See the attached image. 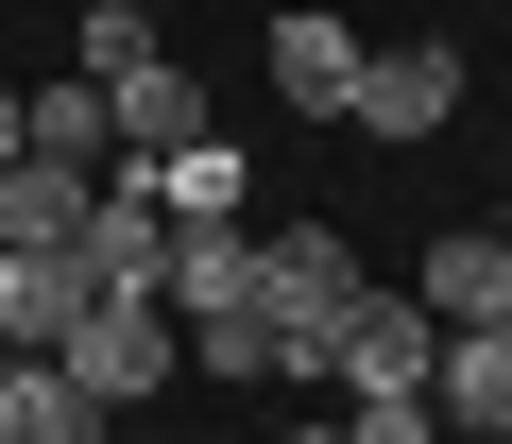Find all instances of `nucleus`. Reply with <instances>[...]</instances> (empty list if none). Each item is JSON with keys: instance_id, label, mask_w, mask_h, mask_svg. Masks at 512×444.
<instances>
[{"instance_id": "4", "label": "nucleus", "mask_w": 512, "mask_h": 444, "mask_svg": "<svg viewBox=\"0 0 512 444\" xmlns=\"http://www.w3.org/2000/svg\"><path fill=\"white\" fill-rule=\"evenodd\" d=\"M427 359H444V325H427V291H359V325H342V393H427Z\"/></svg>"}, {"instance_id": "14", "label": "nucleus", "mask_w": 512, "mask_h": 444, "mask_svg": "<svg viewBox=\"0 0 512 444\" xmlns=\"http://www.w3.org/2000/svg\"><path fill=\"white\" fill-rule=\"evenodd\" d=\"M154 205H171V222H256V171H239V137H188V154L154 171Z\"/></svg>"}, {"instance_id": "16", "label": "nucleus", "mask_w": 512, "mask_h": 444, "mask_svg": "<svg viewBox=\"0 0 512 444\" xmlns=\"http://www.w3.org/2000/svg\"><path fill=\"white\" fill-rule=\"evenodd\" d=\"M342 427H359V444H444V410H427V393H359Z\"/></svg>"}, {"instance_id": "1", "label": "nucleus", "mask_w": 512, "mask_h": 444, "mask_svg": "<svg viewBox=\"0 0 512 444\" xmlns=\"http://www.w3.org/2000/svg\"><path fill=\"white\" fill-rule=\"evenodd\" d=\"M359 257H342V222H274V240H256V308H274V359L291 376H325L342 359V325H359Z\"/></svg>"}, {"instance_id": "8", "label": "nucleus", "mask_w": 512, "mask_h": 444, "mask_svg": "<svg viewBox=\"0 0 512 444\" xmlns=\"http://www.w3.org/2000/svg\"><path fill=\"white\" fill-rule=\"evenodd\" d=\"M427 410H444V427H478V444H512V325H444Z\"/></svg>"}, {"instance_id": "12", "label": "nucleus", "mask_w": 512, "mask_h": 444, "mask_svg": "<svg viewBox=\"0 0 512 444\" xmlns=\"http://www.w3.org/2000/svg\"><path fill=\"white\" fill-rule=\"evenodd\" d=\"M0 444H103V410H86L52 359H18V342H0Z\"/></svg>"}, {"instance_id": "2", "label": "nucleus", "mask_w": 512, "mask_h": 444, "mask_svg": "<svg viewBox=\"0 0 512 444\" xmlns=\"http://www.w3.org/2000/svg\"><path fill=\"white\" fill-rule=\"evenodd\" d=\"M52 376H69L86 410H137V393H171V376H188V325H171L154 291H86V325L52 342Z\"/></svg>"}, {"instance_id": "15", "label": "nucleus", "mask_w": 512, "mask_h": 444, "mask_svg": "<svg viewBox=\"0 0 512 444\" xmlns=\"http://www.w3.org/2000/svg\"><path fill=\"white\" fill-rule=\"evenodd\" d=\"M188 359H205V376H256V393L291 376V359H274V308H256V291H239V308H188Z\"/></svg>"}, {"instance_id": "9", "label": "nucleus", "mask_w": 512, "mask_h": 444, "mask_svg": "<svg viewBox=\"0 0 512 444\" xmlns=\"http://www.w3.org/2000/svg\"><path fill=\"white\" fill-rule=\"evenodd\" d=\"M359 69H376V52H359L342 18H274V103H308V120H359Z\"/></svg>"}, {"instance_id": "7", "label": "nucleus", "mask_w": 512, "mask_h": 444, "mask_svg": "<svg viewBox=\"0 0 512 444\" xmlns=\"http://www.w3.org/2000/svg\"><path fill=\"white\" fill-rule=\"evenodd\" d=\"M103 103H120V171H171V154H188V137H205V86H188V69H171V52H137V69H120V86H103Z\"/></svg>"}, {"instance_id": "18", "label": "nucleus", "mask_w": 512, "mask_h": 444, "mask_svg": "<svg viewBox=\"0 0 512 444\" xmlns=\"http://www.w3.org/2000/svg\"><path fill=\"white\" fill-rule=\"evenodd\" d=\"M291 444H359V427H291Z\"/></svg>"}, {"instance_id": "13", "label": "nucleus", "mask_w": 512, "mask_h": 444, "mask_svg": "<svg viewBox=\"0 0 512 444\" xmlns=\"http://www.w3.org/2000/svg\"><path fill=\"white\" fill-rule=\"evenodd\" d=\"M86 205H103V171H52V154H18V171H0V240H86Z\"/></svg>"}, {"instance_id": "5", "label": "nucleus", "mask_w": 512, "mask_h": 444, "mask_svg": "<svg viewBox=\"0 0 512 444\" xmlns=\"http://www.w3.org/2000/svg\"><path fill=\"white\" fill-rule=\"evenodd\" d=\"M86 274H103V291H154V274H171V205H154V171H103V205H86Z\"/></svg>"}, {"instance_id": "11", "label": "nucleus", "mask_w": 512, "mask_h": 444, "mask_svg": "<svg viewBox=\"0 0 512 444\" xmlns=\"http://www.w3.org/2000/svg\"><path fill=\"white\" fill-rule=\"evenodd\" d=\"M410 291H427V325H495V308H512V240H495V222H461V240H427Z\"/></svg>"}, {"instance_id": "3", "label": "nucleus", "mask_w": 512, "mask_h": 444, "mask_svg": "<svg viewBox=\"0 0 512 444\" xmlns=\"http://www.w3.org/2000/svg\"><path fill=\"white\" fill-rule=\"evenodd\" d=\"M86 240H0V342H18V359H52L69 325H86Z\"/></svg>"}, {"instance_id": "6", "label": "nucleus", "mask_w": 512, "mask_h": 444, "mask_svg": "<svg viewBox=\"0 0 512 444\" xmlns=\"http://www.w3.org/2000/svg\"><path fill=\"white\" fill-rule=\"evenodd\" d=\"M359 120H376V137H444V120H461V52H444V35L376 52V69H359Z\"/></svg>"}, {"instance_id": "10", "label": "nucleus", "mask_w": 512, "mask_h": 444, "mask_svg": "<svg viewBox=\"0 0 512 444\" xmlns=\"http://www.w3.org/2000/svg\"><path fill=\"white\" fill-rule=\"evenodd\" d=\"M256 291V222H171V274H154V308L188 325V308H239Z\"/></svg>"}, {"instance_id": "17", "label": "nucleus", "mask_w": 512, "mask_h": 444, "mask_svg": "<svg viewBox=\"0 0 512 444\" xmlns=\"http://www.w3.org/2000/svg\"><path fill=\"white\" fill-rule=\"evenodd\" d=\"M0 171H18V86H0Z\"/></svg>"}]
</instances>
